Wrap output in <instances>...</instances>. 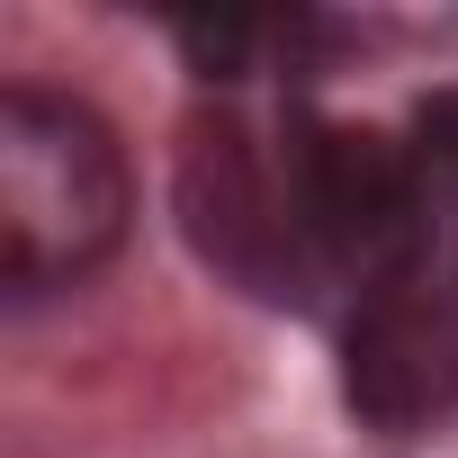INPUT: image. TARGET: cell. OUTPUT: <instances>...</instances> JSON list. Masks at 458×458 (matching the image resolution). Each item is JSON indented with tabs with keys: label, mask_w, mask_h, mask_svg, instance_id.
<instances>
[{
	"label": "cell",
	"mask_w": 458,
	"mask_h": 458,
	"mask_svg": "<svg viewBox=\"0 0 458 458\" xmlns=\"http://www.w3.org/2000/svg\"><path fill=\"white\" fill-rule=\"evenodd\" d=\"M413 162L440 171V180H458V90H440V99L422 108V144H413Z\"/></svg>",
	"instance_id": "5"
},
{
	"label": "cell",
	"mask_w": 458,
	"mask_h": 458,
	"mask_svg": "<svg viewBox=\"0 0 458 458\" xmlns=\"http://www.w3.org/2000/svg\"><path fill=\"white\" fill-rule=\"evenodd\" d=\"M342 395L369 431L404 440L458 395V288H431V270H395L360 288L351 342H342Z\"/></svg>",
	"instance_id": "4"
},
{
	"label": "cell",
	"mask_w": 458,
	"mask_h": 458,
	"mask_svg": "<svg viewBox=\"0 0 458 458\" xmlns=\"http://www.w3.org/2000/svg\"><path fill=\"white\" fill-rule=\"evenodd\" d=\"M180 216L189 243L252 297H306L315 234H306V198H297V144L288 162L261 153L243 117H207L180 144Z\"/></svg>",
	"instance_id": "2"
},
{
	"label": "cell",
	"mask_w": 458,
	"mask_h": 458,
	"mask_svg": "<svg viewBox=\"0 0 458 458\" xmlns=\"http://www.w3.org/2000/svg\"><path fill=\"white\" fill-rule=\"evenodd\" d=\"M135 216L126 153L99 108L10 81L0 90V279L10 297H46L90 279Z\"/></svg>",
	"instance_id": "1"
},
{
	"label": "cell",
	"mask_w": 458,
	"mask_h": 458,
	"mask_svg": "<svg viewBox=\"0 0 458 458\" xmlns=\"http://www.w3.org/2000/svg\"><path fill=\"white\" fill-rule=\"evenodd\" d=\"M297 198H306L315 261L360 270V288H377L395 270H422L431 171L404 144H386L377 126H324V117H306L297 126Z\"/></svg>",
	"instance_id": "3"
}]
</instances>
